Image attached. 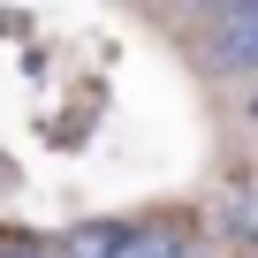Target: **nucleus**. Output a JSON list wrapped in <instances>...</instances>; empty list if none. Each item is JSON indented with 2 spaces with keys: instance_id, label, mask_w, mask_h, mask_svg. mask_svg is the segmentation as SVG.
I'll list each match as a JSON object with an SVG mask.
<instances>
[{
  "instance_id": "6",
  "label": "nucleus",
  "mask_w": 258,
  "mask_h": 258,
  "mask_svg": "<svg viewBox=\"0 0 258 258\" xmlns=\"http://www.w3.org/2000/svg\"><path fill=\"white\" fill-rule=\"evenodd\" d=\"M182 258H198V250H182Z\"/></svg>"
},
{
  "instance_id": "3",
  "label": "nucleus",
  "mask_w": 258,
  "mask_h": 258,
  "mask_svg": "<svg viewBox=\"0 0 258 258\" xmlns=\"http://www.w3.org/2000/svg\"><path fill=\"white\" fill-rule=\"evenodd\" d=\"M114 243H121V228H76L69 258H114Z\"/></svg>"
},
{
  "instance_id": "4",
  "label": "nucleus",
  "mask_w": 258,
  "mask_h": 258,
  "mask_svg": "<svg viewBox=\"0 0 258 258\" xmlns=\"http://www.w3.org/2000/svg\"><path fill=\"white\" fill-rule=\"evenodd\" d=\"M0 258H46V250H38L31 235H16V243H0Z\"/></svg>"
},
{
  "instance_id": "5",
  "label": "nucleus",
  "mask_w": 258,
  "mask_h": 258,
  "mask_svg": "<svg viewBox=\"0 0 258 258\" xmlns=\"http://www.w3.org/2000/svg\"><path fill=\"white\" fill-rule=\"evenodd\" d=\"M243 114H250V121H258V84H250V99H243Z\"/></svg>"
},
{
  "instance_id": "2",
  "label": "nucleus",
  "mask_w": 258,
  "mask_h": 258,
  "mask_svg": "<svg viewBox=\"0 0 258 258\" xmlns=\"http://www.w3.org/2000/svg\"><path fill=\"white\" fill-rule=\"evenodd\" d=\"M190 243L175 235V228H121V243H114V258H182Z\"/></svg>"
},
{
  "instance_id": "1",
  "label": "nucleus",
  "mask_w": 258,
  "mask_h": 258,
  "mask_svg": "<svg viewBox=\"0 0 258 258\" xmlns=\"http://www.w3.org/2000/svg\"><path fill=\"white\" fill-rule=\"evenodd\" d=\"M213 61L220 69H258V8H220L213 16Z\"/></svg>"
}]
</instances>
